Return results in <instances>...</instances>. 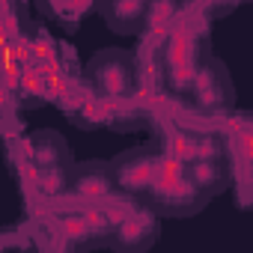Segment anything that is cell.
Returning a JSON list of instances; mask_svg holds the SVG:
<instances>
[{"instance_id": "obj_4", "label": "cell", "mask_w": 253, "mask_h": 253, "mask_svg": "<svg viewBox=\"0 0 253 253\" xmlns=\"http://www.w3.org/2000/svg\"><path fill=\"white\" fill-rule=\"evenodd\" d=\"M188 92H191L194 104H197L203 113H220V110H226L229 101H232L229 75H226V69H223L220 63H214V60L197 66Z\"/></svg>"}, {"instance_id": "obj_5", "label": "cell", "mask_w": 253, "mask_h": 253, "mask_svg": "<svg viewBox=\"0 0 253 253\" xmlns=\"http://www.w3.org/2000/svg\"><path fill=\"white\" fill-rule=\"evenodd\" d=\"M164 69H167V78H170L173 89H188L191 86L197 63H194V36L188 30L179 27V30L170 33V42L164 48Z\"/></svg>"}, {"instance_id": "obj_6", "label": "cell", "mask_w": 253, "mask_h": 253, "mask_svg": "<svg viewBox=\"0 0 253 253\" xmlns=\"http://www.w3.org/2000/svg\"><path fill=\"white\" fill-rule=\"evenodd\" d=\"M158 238V217L152 209H140L134 211L131 217H125L116 232H113V247L116 250H125V253H140L146 247H152Z\"/></svg>"}, {"instance_id": "obj_1", "label": "cell", "mask_w": 253, "mask_h": 253, "mask_svg": "<svg viewBox=\"0 0 253 253\" xmlns=\"http://www.w3.org/2000/svg\"><path fill=\"white\" fill-rule=\"evenodd\" d=\"M140 197L146 200V209L164 217H188V214H197L209 203V197L191 182L185 161L170 152H158L152 182L146 185Z\"/></svg>"}, {"instance_id": "obj_9", "label": "cell", "mask_w": 253, "mask_h": 253, "mask_svg": "<svg viewBox=\"0 0 253 253\" xmlns=\"http://www.w3.org/2000/svg\"><path fill=\"white\" fill-rule=\"evenodd\" d=\"M30 161L39 167V173H60L66 164V143L54 131H42L30 137Z\"/></svg>"}, {"instance_id": "obj_10", "label": "cell", "mask_w": 253, "mask_h": 253, "mask_svg": "<svg viewBox=\"0 0 253 253\" xmlns=\"http://www.w3.org/2000/svg\"><path fill=\"white\" fill-rule=\"evenodd\" d=\"M78 182H81V194L86 197H101L110 191V173H98L95 167L86 170V176H81Z\"/></svg>"}, {"instance_id": "obj_3", "label": "cell", "mask_w": 253, "mask_h": 253, "mask_svg": "<svg viewBox=\"0 0 253 253\" xmlns=\"http://www.w3.org/2000/svg\"><path fill=\"white\" fill-rule=\"evenodd\" d=\"M158 152H161V149H152V146H140V149H131V152H122V155L107 167V173H110V188H116V191H122V194L140 197V194L146 191V185L152 182Z\"/></svg>"}, {"instance_id": "obj_8", "label": "cell", "mask_w": 253, "mask_h": 253, "mask_svg": "<svg viewBox=\"0 0 253 253\" xmlns=\"http://www.w3.org/2000/svg\"><path fill=\"white\" fill-rule=\"evenodd\" d=\"M101 18L113 33H137L146 24L149 0H101Z\"/></svg>"}, {"instance_id": "obj_11", "label": "cell", "mask_w": 253, "mask_h": 253, "mask_svg": "<svg viewBox=\"0 0 253 253\" xmlns=\"http://www.w3.org/2000/svg\"><path fill=\"white\" fill-rule=\"evenodd\" d=\"M179 9V0H149V9H146V24H167Z\"/></svg>"}, {"instance_id": "obj_2", "label": "cell", "mask_w": 253, "mask_h": 253, "mask_svg": "<svg viewBox=\"0 0 253 253\" xmlns=\"http://www.w3.org/2000/svg\"><path fill=\"white\" fill-rule=\"evenodd\" d=\"M84 75L92 92L101 98H128L137 89V60L131 51H122V48L98 51L86 63Z\"/></svg>"}, {"instance_id": "obj_7", "label": "cell", "mask_w": 253, "mask_h": 253, "mask_svg": "<svg viewBox=\"0 0 253 253\" xmlns=\"http://www.w3.org/2000/svg\"><path fill=\"white\" fill-rule=\"evenodd\" d=\"M185 170H188L191 182H194L209 200H211L214 194H220V191L229 185V164H226V158L220 155V149L188 158V161H185Z\"/></svg>"}]
</instances>
